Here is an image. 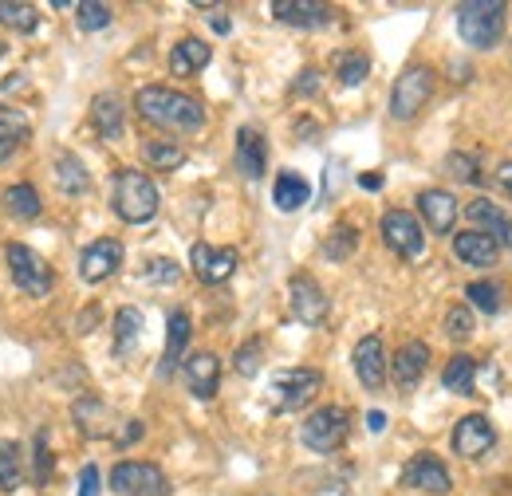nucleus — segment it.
Here are the masks:
<instances>
[{"instance_id":"1","label":"nucleus","mask_w":512,"mask_h":496,"mask_svg":"<svg viewBox=\"0 0 512 496\" xmlns=\"http://www.w3.org/2000/svg\"><path fill=\"white\" fill-rule=\"evenodd\" d=\"M134 111L142 123L174 130V134H193L205 126V107L193 95L174 91V87H138Z\"/></svg>"},{"instance_id":"2","label":"nucleus","mask_w":512,"mask_h":496,"mask_svg":"<svg viewBox=\"0 0 512 496\" xmlns=\"http://www.w3.org/2000/svg\"><path fill=\"white\" fill-rule=\"evenodd\" d=\"M158 186L142 174V170H130L123 166L119 174H115V189H111V209H115V217L119 221H127V225H146V221H154L158 217Z\"/></svg>"},{"instance_id":"3","label":"nucleus","mask_w":512,"mask_h":496,"mask_svg":"<svg viewBox=\"0 0 512 496\" xmlns=\"http://www.w3.org/2000/svg\"><path fill=\"white\" fill-rule=\"evenodd\" d=\"M505 16H509V4L501 0H469V4H457V32L469 48L493 52L505 36Z\"/></svg>"},{"instance_id":"4","label":"nucleus","mask_w":512,"mask_h":496,"mask_svg":"<svg viewBox=\"0 0 512 496\" xmlns=\"http://www.w3.org/2000/svg\"><path fill=\"white\" fill-rule=\"evenodd\" d=\"M434 67H426V63H410V67H402V75L394 79V87H390V119L394 123H410V119H418V111L430 103V95H434Z\"/></svg>"},{"instance_id":"5","label":"nucleus","mask_w":512,"mask_h":496,"mask_svg":"<svg viewBox=\"0 0 512 496\" xmlns=\"http://www.w3.org/2000/svg\"><path fill=\"white\" fill-rule=\"evenodd\" d=\"M320 386H323L320 371H312V367H284V371L272 374V382H268V402H272V410L292 414V410L308 406L320 394Z\"/></svg>"},{"instance_id":"6","label":"nucleus","mask_w":512,"mask_h":496,"mask_svg":"<svg viewBox=\"0 0 512 496\" xmlns=\"http://www.w3.org/2000/svg\"><path fill=\"white\" fill-rule=\"evenodd\" d=\"M4 260H8V276H12V284H16L20 292H28V296H36V300L52 292L56 272H52V264H48L36 248L12 241V245L4 248Z\"/></svg>"},{"instance_id":"7","label":"nucleus","mask_w":512,"mask_h":496,"mask_svg":"<svg viewBox=\"0 0 512 496\" xmlns=\"http://www.w3.org/2000/svg\"><path fill=\"white\" fill-rule=\"evenodd\" d=\"M300 441L316 453H335L347 441V410L343 406H320L304 418L300 426Z\"/></svg>"},{"instance_id":"8","label":"nucleus","mask_w":512,"mask_h":496,"mask_svg":"<svg viewBox=\"0 0 512 496\" xmlns=\"http://www.w3.org/2000/svg\"><path fill=\"white\" fill-rule=\"evenodd\" d=\"M111 489L119 496H166L170 493V481L150 461H119L111 469Z\"/></svg>"},{"instance_id":"9","label":"nucleus","mask_w":512,"mask_h":496,"mask_svg":"<svg viewBox=\"0 0 512 496\" xmlns=\"http://www.w3.org/2000/svg\"><path fill=\"white\" fill-rule=\"evenodd\" d=\"M383 241H386V248L398 252L402 260H418V256L426 252V233H422L418 217L406 213V209H390L383 217Z\"/></svg>"},{"instance_id":"10","label":"nucleus","mask_w":512,"mask_h":496,"mask_svg":"<svg viewBox=\"0 0 512 496\" xmlns=\"http://www.w3.org/2000/svg\"><path fill=\"white\" fill-rule=\"evenodd\" d=\"M237 264H241L237 248H217V245H205V241H197V245L190 248L193 276H197L201 284H209V288L225 284V280L237 272Z\"/></svg>"},{"instance_id":"11","label":"nucleus","mask_w":512,"mask_h":496,"mask_svg":"<svg viewBox=\"0 0 512 496\" xmlns=\"http://www.w3.org/2000/svg\"><path fill=\"white\" fill-rule=\"evenodd\" d=\"M119 268H123V245L115 237H99L79 252V280H87V284H103Z\"/></svg>"},{"instance_id":"12","label":"nucleus","mask_w":512,"mask_h":496,"mask_svg":"<svg viewBox=\"0 0 512 496\" xmlns=\"http://www.w3.org/2000/svg\"><path fill=\"white\" fill-rule=\"evenodd\" d=\"M453 453L457 457H465V461H477V457H485L493 445H497V430H493V422L485 418V414H469V418H461L457 426H453Z\"/></svg>"},{"instance_id":"13","label":"nucleus","mask_w":512,"mask_h":496,"mask_svg":"<svg viewBox=\"0 0 512 496\" xmlns=\"http://www.w3.org/2000/svg\"><path fill=\"white\" fill-rule=\"evenodd\" d=\"M288 300H292V315L304 327H320L323 319H327V308H331L327 292H323L312 276H292L288 280Z\"/></svg>"},{"instance_id":"14","label":"nucleus","mask_w":512,"mask_h":496,"mask_svg":"<svg viewBox=\"0 0 512 496\" xmlns=\"http://www.w3.org/2000/svg\"><path fill=\"white\" fill-rule=\"evenodd\" d=\"M402 485H406V489H418V493L446 496L449 489H453V477H449V469L434 453H418V457H410V465L402 469Z\"/></svg>"},{"instance_id":"15","label":"nucleus","mask_w":512,"mask_h":496,"mask_svg":"<svg viewBox=\"0 0 512 496\" xmlns=\"http://www.w3.org/2000/svg\"><path fill=\"white\" fill-rule=\"evenodd\" d=\"M418 213H422V221H426L430 233L446 237V233H453V225H457L461 205H457V197L449 189H422L418 193Z\"/></svg>"},{"instance_id":"16","label":"nucleus","mask_w":512,"mask_h":496,"mask_svg":"<svg viewBox=\"0 0 512 496\" xmlns=\"http://www.w3.org/2000/svg\"><path fill=\"white\" fill-rule=\"evenodd\" d=\"M426 363H430V347H426L422 339H410V343L398 347V355H394V363L386 367V374H394V386H398L402 394H410V390L422 382Z\"/></svg>"},{"instance_id":"17","label":"nucleus","mask_w":512,"mask_h":496,"mask_svg":"<svg viewBox=\"0 0 512 496\" xmlns=\"http://www.w3.org/2000/svg\"><path fill=\"white\" fill-rule=\"evenodd\" d=\"M186 386H190L193 398H201V402L217 398V390H221V359L213 351L190 355L186 359Z\"/></svg>"},{"instance_id":"18","label":"nucleus","mask_w":512,"mask_h":496,"mask_svg":"<svg viewBox=\"0 0 512 496\" xmlns=\"http://www.w3.org/2000/svg\"><path fill=\"white\" fill-rule=\"evenodd\" d=\"M386 367L390 363H386V347L379 335H367V339L355 343V374H359V382L367 390H383Z\"/></svg>"},{"instance_id":"19","label":"nucleus","mask_w":512,"mask_h":496,"mask_svg":"<svg viewBox=\"0 0 512 496\" xmlns=\"http://www.w3.org/2000/svg\"><path fill=\"white\" fill-rule=\"evenodd\" d=\"M272 16L280 24H292V28H323L335 20V8H327L320 0H276Z\"/></svg>"},{"instance_id":"20","label":"nucleus","mask_w":512,"mask_h":496,"mask_svg":"<svg viewBox=\"0 0 512 496\" xmlns=\"http://www.w3.org/2000/svg\"><path fill=\"white\" fill-rule=\"evenodd\" d=\"M453 256H457L461 264H469V268H489V264H497L501 245H497L493 237L477 233V229H465V233L453 237Z\"/></svg>"},{"instance_id":"21","label":"nucleus","mask_w":512,"mask_h":496,"mask_svg":"<svg viewBox=\"0 0 512 496\" xmlns=\"http://www.w3.org/2000/svg\"><path fill=\"white\" fill-rule=\"evenodd\" d=\"M237 170L249 182H260L264 170H268V146H264L260 130H253V126H241L237 130Z\"/></svg>"},{"instance_id":"22","label":"nucleus","mask_w":512,"mask_h":496,"mask_svg":"<svg viewBox=\"0 0 512 496\" xmlns=\"http://www.w3.org/2000/svg\"><path fill=\"white\" fill-rule=\"evenodd\" d=\"M469 225L477 229V233H485V237H493L497 245L509 237V229H512V221H509V213L501 209V205H493L489 197H477V201H469Z\"/></svg>"},{"instance_id":"23","label":"nucleus","mask_w":512,"mask_h":496,"mask_svg":"<svg viewBox=\"0 0 512 496\" xmlns=\"http://www.w3.org/2000/svg\"><path fill=\"white\" fill-rule=\"evenodd\" d=\"M190 335H193L190 315H186V311H170V319H166V351H162V367H158V374H162V378H170V374H174V367L182 363Z\"/></svg>"},{"instance_id":"24","label":"nucleus","mask_w":512,"mask_h":496,"mask_svg":"<svg viewBox=\"0 0 512 496\" xmlns=\"http://www.w3.org/2000/svg\"><path fill=\"white\" fill-rule=\"evenodd\" d=\"M91 126H95V134L99 138H107V142H115V138H123V126H127V115H123V103H119V95H95L91 99Z\"/></svg>"},{"instance_id":"25","label":"nucleus","mask_w":512,"mask_h":496,"mask_svg":"<svg viewBox=\"0 0 512 496\" xmlns=\"http://www.w3.org/2000/svg\"><path fill=\"white\" fill-rule=\"evenodd\" d=\"M71 418H75V426L87 437H111V430H115L111 426V410L95 394H79V402L71 406Z\"/></svg>"},{"instance_id":"26","label":"nucleus","mask_w":512,"mask_h":496,"mask_svg":"<svg viewBox=\"0 0 512 496\" xmlns=\"http://www.w3.org/2000/svg\"><path fill=\"white\" fill-rule=\"evenodd\" d=\"M308 197H312L308 178H300L296 170H280V174H276V182H272V205H276L280 213H296V209H304Z\"/></svg>"},{"instance_id":"27","label":"nucleus","mask_w":512,"mask_h":496,"mask_svg":"<svg viewBox=\"0 0 512 496\" xmlns=\"http://www.w3.org/2000/svg\"><path fill=\"white\" fill-rule=\"evenodd\" d=\"M209 60H213V48H209L205 40H197V36H186V40H178L174 52H170V71H174L178 79H190V75H197Z\"/></svg>"},{"instance_id":"28","label":"nucleus","mask_w":512,"mask_h":496,"mask_svg":"<svg viewBox=\"0 0 512 496\" xmlns=\"http://www.w3.org/2000/svg\"><path fill=\"white\" fill-rule=\"evenodd\" d=\"M28 134H32V123H28L24 111L0 107V162H8V158L28 142Z\"/></svg>"},{"instance_id":"29","label":"nucleus","mask_w":512,"mask_h":496,"mask_svg":"<svg viewBox=\"0 0 512 496\" xmlns=\"http://www.w3.org/2000/svg\"><path fill=\"white\" fill-rule=\"evenodd\" d=\"M56 186H60V193H67V197H79V193L91 189V174H87V166L79 162V154H71V150L56 154Z\"/></svg>"},{"instance_id":"30","label":"nucleus","mask_w":512,"mask_h":496,"mask_svg":"<svg viewBox=\"0 0 512 496\" xmlns=\"http://www.w3.org/2000/svg\"><path fill=\"white\" fill-rule=\"evenodd\" d=\"M442 386L449 394H473L477 386V359L473 355H453L442 371Z\"/></svg>"},{"instance_id":"31","label":"nucleus","mask_w":512,"mask_h":496,"mask_svg":"<svg viewBox=\"0 0 512 496\" xmlns=\"http://www.w3.org/2000/svg\"><path fill=\"white\" fill-rule=\"evenodd\" d=\"M24 485V453L16 441L0 437V493H16Z\"/></svg>"},{"instance_id":"32","label":"nucleus","mask_w":512,"mask_h":496,"mask_svg":"<svg viewBox=\"0 0 512 496\" xmlns=\"http://www.w3.org/2000/svg\"><path fill=\"white\" fill-rule=\"evenodd\" d=\"M4 209H8L12 217H20V221H36L44 205H40V193H36V186L16 182V186L4 189Z\"/></svg>"},{"instance_id":"33","label":"nucleus","mask_w":512,"mask_h":496,"mask_svg":"<svg viewBox=\"0 0 512 496\" xmlns=\"http://www.w3.org/2000/svg\"><path fill=\"white\" fill-rule=\"evenodd\" d=\"M142 162L154 170H178L186 162V150L170 138H150V142H142Z\"/></svg>"},{"instance_id":"34","label":"nucleus","mask_w":512,"mask_h":496,"mask_svg":"<svg viewBox=\"0 0 512 496\" xmlns=\"http://www.w3.org/2000/svg\"><path fill=\"white\" fill-rule=\"evenodd\" d=\"M138 335H142V311L119 308V315H115V355H130Z\"/></svg>"},{"instance_id":"35","label":"nucleus","mask_w":512,"mask_h":496,"mask_svg":"<svg viewBox=\"0 0 512 496\" xmlns=\"http://www.w3.org/2000/svg\"><path fill=\"white\" fill-rule=\"evenodd\" d=\"M355 248H359V229L343 221V225H335V229L327 233V241H323V256H327V260H347Z\"/></svg>"},{"instance_id":"36","label":"nucleus","mask_w":512,"mask_h":496,"mask_svg":"<svg viewBox=\"0 0 512 496\" xmlns=\"http://www.w3.org/2000/svg\"><path fill=\"white\" fill-rule=\"evenodd\" d=\"M111 20H115L111 4H99V0L75 4V24H79L83 32H103V28H111Z\"/></svg>"},{"instance_id":"37","label":"nucleus","mask_w":512,"mask_h":496,"mask_svg":"<svg viewBox=\"0 0 512 496\" xmlns=\"http://www.w3.org/2000/svg\"><path fill=\"white\" fill-rule=\"evenodd\" d=\"M367 75H371V60H367L363 52H343V56L335 60V79H339L343 87H359Z\"/></svg>"},{"instance_id":"38","label":"nucleus","mask_w":512,"mask_h":496,"mask_svg":"<svg viewBox=\"0 0 512 496\" xmlns=\"http://www.w3.org/2000/svg\"><path fill=\"white\" fill-rule=\"evenodd\" d=\"M465 300H469V308L485 311V315H497L501 311V288L493 280H473L465 288Z\"/></svg>"},{"instance_id":"39","label":"nucleus","mask_w":512,"mask_h":496,"mask_svg":"<svg viewBox=\"0 0 512 496\" xmlns=\"http://www.w3.org/2000/svg\"><path fill=\"white\" fill-rule=\"evenodd\" d=\"M52 469H56V457L48 449V434L40 430V434L32 437V485H48Z\"/></svg>"},{"instance_id":"40","label":"nucleus","mask_w":512,"mask_h":496,"mask_svg":"<svg viewBox=\"0 0 512 496\" xmlns=\"http://www.w3.org/2000/svg\"><path fill=\"white\" fill-rule=\"evenodd\" d=\"M0 20L12 24L16 32H36L40 28V16H36L32 4H8V0H0Z\"/></svg>"},{"instance_id":"41","label":"nucleus","mask_w":512,"mask_h":496,"mask_svg":"<svg viewBox=\"0 0 512 496\" xmlns=\"http://www.w3.org/2000/svg\"><path fill=\"white\" fill-rule=\"evenodd\" d=\"M473 331H477V327H473V308H469V304H457V308L446 311V335L453 343H465Z\"/></svg>"},{"instance_id":"42","label":"nucleus","mask_w":512,"mask_h":496,"mask_svg":"<svg viewBox=\"0 0 512 496\" xmlns=\"http://www.w3.org/2000/svg\"><path fill=\"white\" fill-rule=\"evenodd\" d=\"M446 170H449V178H457V182H465V186H477V182H481V166H477L473 154H461V150L449 154Z\"/></svg>"},{"instance_id":"43","label":"nucleus","mask_w":512,"mask_h":496,"mask_svg":"<svg viewBox=\"0 0 512 496\" xmlns=\"http://www.w3.org/2000/svg\"><path fill=\"white\" fill-rule=\"evenodd\" d=\"M260 355H264V343H260V339H249L245 347H237V355H233V367H237V374L253 378V374L260 371Z\"/></svg>"},{"instance_id":"44","label":"nucleus","mask_w":512,"mask_h":496,"mask_svg":"<svg viewBox=\"0 0 512 496\" xmlns=\"http://www.w3.org/2000/svg\"><path fill=\"white\" fill-rule=\"evenodd\" d=\"M142 276H146L150 284H178V276H182V272H178V264H174V260L158 256V260H150V264H146V272H142Z\"/></svg>"},{"instance_id":"45","label":"nucleus","mask_w":512,"mask_h":496,"mask_svg":"<svg viewBox=\"0 0 512 496\" xmlns=\"http://www.w3.org/2000/svg\"><path fill=\"white\" fill-rule=\"evenodd\" d=\"M316 91H320V71L316 67H304L296 75V83H292V95H316Z\"/></svg>"},{"instance_id":"46","label":"nucleus","mask_w":512,"mask_h":496,"mask_svg":"<svg viewBox=\"0 0 512 496\" xmlns=\"http://www.w3.org/2000/svg\"><path fill=\"white\" fill-rule=\"evenodd\" d=\"M99 493H103L99 469L95 465H83V473H79V496H99Z\"/></svg>"},{"instance_id":"47","label":"nucleus","mask_w":512,"mask_h":496,"mask_svg":"<svg viewBox=\"0 0 512 496\" xmlns=\"http://www.w3.org/2000/svg\"><path fill=\"white\" fill-rule=\"evenodd\" d=\"M142 434H146V426H142V422H127V430H119L115 441H119V445H130V441H138Z\"/></svg>"},{"instance_id":"48","label":"nucleus","mask_w":512,"mask_h":496,"mask_svg":"<svg viewBox=\"0 0 512 496\" xmlns=\"http://www.w3.org/2000/svg\"><path fill=\"white\" fill-rule=\"evenodd\" d=\"M497 186L512 197V162H501V170H497Z\"/></svg>"},{"instance_id":"49","label":"nucleus","mask_w":512,"mask_h":496,"mask_svg":"<svg viewBox=\"0 0 512 496\" xmlns=\"http://www.w3.org/2000/svg\"><path fill=\"white\" fill-rule=\"evenodd\" d=\"M367 430H371V434H383V430H386L383 410H371V414H367Z\"/></svg>"},{"instance_id":"50","label":"nucleus","mask_w":512,"mask_h":496,"mask_svg":"<svg viewBox=\"0 0 512 496\" xmlns=\"http://www.w3.org/2000/svg\"><path fill=\"white\" fill-rule=\"evenodd\" d=\"M209 24H213V32H217V36H229V28H233L225 12H217V16H209Z\"/></svg>"},{"instance_id":"51","label":"nucleus","mask_w":512,"mask_h":496,"mask_svg":"<svg viewBox=\"0 0 512 496\" xmlns=\"http://www.w3.org/2000/svg\"><path fill=\"white\" fill-rule=\"evenodd\" d=\"M359 186H363V189H383V174H375V170H371V174H359Z\"/></svg>"},{"instance_id":"52","label":"nucleus","mask_w":512,"mask_h":496,"mask_svg":"<svg viewBox=\"0 0 512 496\" xmlns=\"http://www.w3.org/2000/svg\"><path fill=\"white\" fill-rule=\"evenodd\" d=\"M501 245H509V248H512V229H509V237H505V241H501Z\"/></svg>"},{"instance_id":"53","label":"nucleus","mask_w":512,"mask_h":496,"mask_svg":"<svg viewBox=\"0 0 512 496\" xmlns=\"http://www.w3.org/2000/svg\"><path fill=\"white\" fill-rule=\"evenodd\" d=\"M0 56H4V44H0Z\"/></svg>"}]
</instances>
